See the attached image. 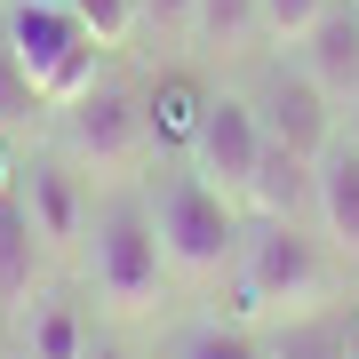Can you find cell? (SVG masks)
I'll list each match as a JSON object with an SVG mask.
<instances>
[{"mask_svg":"<svg viewBox=\"0 0 359 359\" xmlns=\"http://www.w3.org/2000/svg\"><path fill=\"white\" fill-rule=\"evenodd\" d=\"M168 359H271V335H256L240 311H208V320H184L168 335Z\"/></svg>","mask_w":359,"mask_h":359,"instance_id":"2e32d148","label":"cell"},{"mask_svg":"<svg viewBox=\"0 0 359 359\" xmlns=\"http://www.w3.org/2000/svg\"><path fill=\"white\" fill-rule=\"evenodd\" d=\"M8 327H16V359H80V351H88V335H96L88 304H80L65 280L32 287L25 304L8 311Z\"/></svg>","mask_w":359,"mask_h":359,"instance_id":"9c48e42d","label":"cell"},{"mask_svg":"<svg viewBox=\"0 0 359 359\" xmlns=\"http://www.w3.org/2000/svg\"><path fill=\"white\" fill-rule=\"evenodd\" d=\"M351 256L327 240L320 224H280V216H248L240 264H231V311L240 320H295V311H327L351 295Z\"/></svg>","mask_w":359,"mask_h":359,"instance_id":"6da1fadb","label":"cell"},{"mask_svg":"<svg viewBox=\"0 0 359 359\" xmlns=\"http://www.w3.org/2000/svg\"><path fill=\"white\" fill-rule=\"evenodd\" d=\"M295 65H304L335 104H351L359 96V0H327L320 16H311V32L295 40Z\"/></svg>","mask_w":359,"mask_h":359,"instance_id":"30bf717a","label":"cell"},{"mask_svg":"<svg viewBox=\"0 0 359 359\" xmlns=\"http://www.w3.org/2000/svg\"><path fill=\"white\" fill-rule=\"evenodd\" d=\"M344 128H351V136H359V96H351V104H344Z\"/></svg>","mask_w":359,"mask_h":359,"instance_id":"7402d4cb","label":"cell"},{"mask_svg":"<svg viewBox=\"0 0 359 359\" xmlns=\"http://www.w3.org/2000/svg\"><path fill=\"white\" fill-rule=\"evenodd\" d=\"M311 176H320V231L359 264V136L335 128L327 152L311 160Z\"/></svg>","mask_w":359,"mask_h":359,"instance_id":"4fadbf2b","label":"cell"},{"mask_svg":"<svg viewBox=\"0 0 359 359\" xmlns=\"http://www.w3.org/2000/svg\"><path fill=\"white\" fill-rule=\"evenodd\" d=\"M136 16H144V40H160V48H192V0H136Z\"/></svg>","mask_w":359,"mask_h":359,"instance_id":"d6986e66","label":"cell"},{"mask_svg":"<svg viewBox=\"0 0 359 359\" xmlns=\"http://www.w3.org/2000/svg\"><path fill=\"white\" fill-rule=\"evenodd\" d=\"M248 96H256V112H264V136H271V144H295V152H311V160H320L327 136L344 128V104L295 65V56L264 65V80H256Z\"/></svg>","mask_w":359,"mask_h":359,"instance_id":"52a82bcc","label":"cell"},{"mask_svg":"<svg viewBox=\"0 0 359 359\" xmlns=\"http://www.w3.org/2000/svg\"><path fill=\"white\" fill-rule=\"evenodd\" d=\"M80 271H88V295H96L104 320H152V311L168 304L176 271H168V248H160L152 200H144V176L96 184L88 240H80Z\"/></svg>","mask_w":359,"mask_h":359,"instance_id":"7a4b0ae2","label":"cell"},{"mask_svg":"<svg viewBox=\"0 0 359 359\" xmlns=\"http://www.w3.org/2000/svg\"><path fill=\"white\" fill-rule=\"evenodd\" d=\"M40 120H48V104H40V88H32V72L16 65V48H8V32H0V136H32Z\"/></svg>","mask_w":359,"mask_h":359,"instance_id":"e0dca14e","label":"cell"},{"mask_svg":"<svg viewBox=\"0 0 359 359\" xmlns=\"http://www.w3.org/2000/svg\"><path fill=\"white\" fill-rule=\"evenodd\" d=\"M0 32H8L16 65L32 72V88H40L48 112H56L65 96H80V88L96 80V65H104L96 32L80 25L65 0H0Z\"/></svg>","mask_w":359,"mask_h":359,"instance_id":"5b68a950","label":"cell"},{"mask_svg":"<svg viewBox=\"0 0 359 359\" xmlns=\"http://www.w3.org/2000/svg\"><path fill=\"white\" fill-rule=\"evenodd\" d=\"M48 240H40V224H32V208L25 192H16V176L0 184V320H8L16 304H25L32 287H48Z\"/></svg>","mask_w":359,"mask_h":359,"instance_id":"8fae6325","label":"cell"},{"mask_svg":"<svg viewBox=\"0 0 359 359\" xmlns=\"http://www.w3.org/2000/svg\"><path fill=\"white\" fill-rule=\"evenodd\" d=\"M144 200H152V224H160V248H168L176 280H192V287L231 280L240 240H248V208L231 192H216L184 152H152L144 160Z\"/></svg>","mask_w":359,"mask_h":359,"instance_id":"3957f363","label":"cell"},{"mask_svg":"<svg viewBox=\"0 0 359 359\" xmlns=\"http://www.w3.org/2000/svg\"><path fill=\"white\" fill-rule=\"evenodd\" d=\"M16 192H25L48 256H80L88 240V208H96V176H80L65 152H25L16 160Z\"/></svg>","mask_w":359,"mask_h":359,"instance_id":"ba28073f","label":"cell"},{"mask_svg":"<svg viewBox=\"0 0 359 359\" xmlns=\"http://www.w3.org/2000/svg\"><path fill=\"white\" fill-rule=\"evenodd\" d=\"M80 359H128V344H120V335H104V327H96V335H88V351H80Z\"/></svg>","mask_w":359,"mask_h":359,"instance_id":"44dd1931","label":"cell"},{"mask_svg":"<svg viewBox=\"0 0 359 359\" xmlns=\"http://www.w3.org/2000/svg\"><path fill=\"white\" fill-rule=\"evenodd\" d=\"M351 359H359V311H351Z\"/></svg>","mask_w":359,"mask_h":359,"instance_id":"603a6c76","label":"cell"},{"mask_svg":"<svg viewBox=\"0 0 359 359\" xmlns=\"http://www.w3.org/2000/svg\"><path fill=\"white\" fill-rule=\"evenodd\" d=\"M264 40V0H192V56L240 65Z\"/></svg>","mask_w":359,"mask_h":359,"instance_id":"5bb4252c","label":"cell"},{"mask_svg":"<svg viewBox=\"0 0 359 359\" xmlns=\"http://www.w3.org/2000/svg\"><path fill=\"white\" fill-rule=\"evenodd\" d=\"M320 8H327V0H264V40H271V48H295Z\"/></svg>","mask_w":359,"mask_h":359,"instance_id":"ffe728a7","label":"cell"},{"mask_svg":"<svg viewBox=\"0 0 359 359\" xmlns=\"http://www.w3.org/2000/svg\"><path fill=\"white\" fill-rule=\"evenodd\" d=\"M65 8L96 32V48H104V56H112V48H128L136 25H144V16H136V0H65Z\"/></svg>","mask_w":359,"mask_h":359,"instance_id":"ac0fdd59","label":"cell"},{"mask_svg":"<svg viewBox=\"0 0 359 359\" xmlns=\"http://www.w3.org/2000/svg\"><path fill=\"white\" fill-rule=\"evenodd\" d=\"M264 112H256V96L248 88H208L200 96V112H192V136L176 144L184 160L200 168L216 192H231L248 208V184H256V160H264Z\"/></svg>","mask_w":359,"mask_h":359,"instance_id":"8992f818","label":"cell"},{"mask_svg":"<svg viewBox=\"0 0 359 359\" xmlns=\"http://www.w3.org/2000/svg\"><path fill=\"white\" fill-rule=\"evenodd\" d=\"M271 359H351V304L271 320Z\"/></svg>","mask_w":359,"mask_h":359,"instance_id":"9a60e30c","label":"cell"},{"mask_svg":"<svg viewBox=\"0 0 359 359\" xmlns=\"http://www.w3.org/2000/svg\"><path fill=\"white\" fill-rule=\"evenodd\" d=\"M248 216L320 224V176H311V152H295V144H264L256 184H248Z\"/></svg>","mask_w":359,"mask_h":359,"instance_id":"7c38bea8","label":"cell"},{"mask_svg":"<svg viewBox=\"0 0 359 359\" xmlns=\"http://www.w3.org/2000/svg\"><path fill=\"white\" fill-rule=\"evenodd\" d=\"M40 128H48V152H65L80 176H96V184L144 176V160L160 152L152 144V104H144L128 80H112V72H96L80 96H65Z\"/></svg>","mask_w":359,"mask_h":359,"instance_id":"277c9868","label":"cell"}]
</instances>
